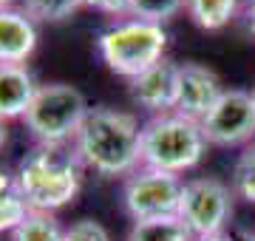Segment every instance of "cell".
I'll return each mask as SVG.
<instances>
[{"label": "cell", "instance_id": "2e32d148", "mask_svg": "<svg viewBox=\"0 0 255 241\" xmlns=\"http://www.w3.org/2000/svg\"><path fill=\"white\" fill-rule=\"evenodd\" d=\"M11 241H65V230L54 213L28 210L26 219L11 230Z\"/></svg>", "mask_w": 255, "mask_h": 241}, {"label": "cell", "instance_id": "7402d4cb", "mask_svg": "<svg viewBox=\"0 0 255 241\" xmlns=\"http://www.w3.org/2000/svg\"><path fill=\"white\" fill-rule=\"evenodd\" d=\"M244 17H247V26H250V31L255 34V0H247V6H244Z\"/></svg>", "mask_w": 255, "mask_h": 241}, {"label": "cell", "instance_id": "d4e9b609", "mask_svg": "<svg viewBox=\"0 0 255 241\" xmlns=\"http://www.w3.org/2000/svg\"><path fill=\"white\" fill-rule=\"evenodd\" d=\"M6 145V120H0V148Z\"/></svg>", "mask_w": 255, "mask_h": 241}, {"label": "cell", "instance_id": "7a4b0ae2", "mask_svg": "<svg viewBox=\"0 0 255 241\" xmlns=\"http://www.w3.org/2000/svg\"><path fill=\"white\" fill-rule=\"evenodd\" d=\"M82 167L85 165L74 148L37 142L17 167V182L28 207L54 213L74 202L82 185Z\"/></svg>", "mask_w": 255, "mask_h": 241}, {"label": "cell", "instance_id": "5b68a950", "mask_svg": "<svg viewBox=\"0 0 255 241\" xmlns=\"http://www.w3.org/2000/svg\"><path fill=\"white\" fill-rule=\"evenodd\" d=\"M88 111L91 108L85 105V97L74 85L46 83L37 85L23 122L40 145H68V139L80 133Z\"/></svg>", "mask_w": 255, "mask_h": 241}, {"label": "cell", "instance_id": "d6986e66", "mask_svg": "<svg viewBox=\"0 0 255 241\" xmlns=\"http://www.w3.org/2000/svg\"><path fill=\"white\" fill-rule=\"evenodd\" d=\"M233 187L241 199L255 204V139L244 145L241 156H238L236 170H233Z\"/></svg>", "mask_w": 255, "mask_h": 241}, {"label": "cell", "instance_id": "44dd1931", "mask_svg": "<svg viewBox=\"0 0 255 241\" xmlns=\"http://www.w3.org/2000/svg\"><path fill=\"white\" fill-rule=\"evenodd\" d=\"M85 6L102 11V14H111V17H125L130 14V0H85Z\"/></svg>", "mask_w": 255, "mask_h": 241}, {"label": "cell", "instance_id": "9a60e30c", "mask_svg": "<svg viewBox=\"0 0 255 241\" xmlns=\"http://www.w3.org/2000/svg\"><path fill=\"white\" fill-rule=\"evenodd\" d=\"M238 0H187V14L204 31H219L236 17Z\"/></svg>", "mask_w": 255, "mask_h": 241}, {"label": "cell", "instance_id": "484cf974", "mask_svg": "<svg viewBox=\"0 0 255 241\" xmlns=\"http://www.w3.org/2000/svg\"><path fill=\"white\" fill-rule=\"evenodd\" d=\"M9 3L11 0H0V9H9Z\"/></svg>", "mask_w": 255, "mask_h": 241}, {"label": "cell", "instance_id": "30bf717a", "mask_svg": "<svg viewBox=\"0 0 255 241\" xmlns=\"http://www.w3.org/2000/svg\"><path fill=\"white\" fill-rule=\"evenodd\" d=\"M224 94L216 71H210L207 65L199 63H184L179 71V102L176 114H182L193 122H201L213 111V105Z\"/></svg>", "mask_w": 255, "mask_h": 241}, {"label": "cell", "instance_id": "cb8c5ba5", "mask_svg": "<svg viewBox=\"0 0 255 241\" xmlns=\"http://www.w3.org/2000/svg\"><path fill=\"white\" fill-rule=\"evenodd\" d=\"M196 241H236V239H230V236L219 233V236H207V239H196Z\"/></svg>", "mask_w": 255, "mask_h": 241}, {"label": "cell", "instance_id": "ba28073f", "mask_svg": "<svg viewBox=\"0 0 255 241\" xmlns=\"http://www.w3.org/2000/svg\"><path fill=\"white\" fill-rule=\"evenodd\" d=\"M199 125L207 145H219V148L250 145L255 139V102L250 91H238V88L224 91Z\"/></svg>", "mask_w": 255, "mask_h": 241}, {"label": "cell", "instance_id": "3957f363", "mask_svg": "<svg viewBox=\"0 0 255 241\" xmlns=\"http://www.w3.org/2000/svg\"><path fill=\"white\" fill-rule=\"evenodd\" d=\"M207 139L199 122L187 120L182 114H159L142 125V167H153L164 173H184L201 162Z\"/></svg>", "mask_w": 255, "mask_h": 241}, {"label": "cell", "instance_id": "ffe728a7", "mask_svg": "<svg viewBox=\"0 0 255 241\" xmlns=\"http://www.w3.org/2000/svg\"><path fill=\"white\" fill-rule=\"evenodd\" d=\"M65 241H111V233L94 219H80L65 230Z\"/></svg>", "mask_w": 255, "mask_h": 241}, {"label": "cell", "instance_id": "ac0fdd59", "mask_svg": "<svg viewBox=\"0 0 255 241\" xmlns=\"http://www.w3.org/2000/svg\"><path fill=\"white\" fill-rule=\"evenodd\" d=\"M26 14L31 20H43V23H63L71 17L74 11L85 6V0H23Z\"/></svg>", "mask_w": 255, "mask_h": 241}, {"label": "cell", "instance_id": "e0dca14e", "mask_svg": "<svg viewBox=\"0 0 255 241\" xmlns=\"http://www.w3.org/2000/svg\"><path fill=\"white\" fill-rule=\"evenodd\" d=\"M184 9H187V0H130V17L159 23V26L173 20Z\"/></svg>", "mask_w": 255, "mask_h": 241}, {"label": "cell", "instance_id": "4fadbf2b", "mask_svg": "<svg viewBox=\"0 0 255 241\" xmlns=\"http://www.w3.org/2000/svg\"><path fill=\"white\" fill-rule=\"evenodd\" d=\"M128 241H196V236L179 216H162V219L133 222Z\"/></svg>", "mask_w": 255, "mask_h": 241}, {"label": "cell", "instance_id": "7c38bea8", "mask_svg": "<svg viewBox=\"0 0 255 241\" xmlns=\"http://www.w3.org/2000/svg\"><path fill=\"white\" fill-rule=\"evenodd\" d=\"M34 94V77L26 65L0 63V120H23Z\"/></svg>", "mask_w": 255, "mask_h": 241}, {"label": "cell", "instance_id": "6da1fadb", "mask_svg": "<svg viewBox=\"0 0 255 241\" xmlns=\"http://www.w3.org/2000/svg\"><path fill=\"white\" fill-rule=\"evenodd\" d=\"M142 125L133 114L117 108H91L80 133L74 136V150L82 165L100 176H130L142 165L139 153Z\"/></svg>", "mask_w": 255, "mask_h": 241}, {"label": "cell", "instance_id": "4316f807", "mask_svg": "<svg viewBox=\"0 0 255 241\" xmlns=\"http://www.w3.org/2000/svg\"><path fill=\"white\" fill-rule=\"evenodd\" d=\"M250 97H253V102H255V85H253V91H250Z\"/></svg>", "mask_w": 255, "mask_h": 241}, {"label": "cell", "instance_id": "8992f818", "mask_svg": "<svg viewBox=\"0 0 255 241\" xmlns=\"http://www.w3.org/2000/svg\"><path fill=\"white\" fill-rule=\"evenodd\" d=\"M233 216V190L221 179L199 176L184 182L179 199V219H182L196 239L219 236Z\"/></svg>", "mask_w": 255, "mask_h": 241}, {"label": "cell", "instance_id": "9c48e42d", "mask_svg": "<svg viewBox=\"0 0 255 241\" xmlns=\"http://www.w3.org/2000/svg\"><path fill=\"white\" fill-rule=\"evenodd\" d=\"M179 71L182 65L173 60H159L147 71L130 80V97L139 108L150 111L153 117L159 114H173L179 102Z\"/></svg>", "mask_w": 255, "mask_h": 241}, {"label": "cell", "instance_id": "52a82bcc", "mask_svg": "<svg viewBox=\"0 0 255 241\" xmlns=\"http://www.w3.org/2000/svg\"><path fill=\"white\" fill-rule=\"evenodd\" d=\"M182 187L184 182L176 173H164V170H153V167H136L130 176H125V185H122L125 213L133 222L179 216Z\"/></svg>", "mask_w": 255, "mask_h": 241}, {"label": "cell", "instance_id": "277c9868", "mask_svg": "<svg viewBox=\"0 0 255 241\" xmlns=\"http://www.w3.org/2000/svg\"><path fill=\"white\" fill-rule=\"evenodd\" d=\"M167 31L159 23H147L139 17L117 20L97 37L100 57L114 74L133 80L150 65L164 60Z\"/></svg>", "mask_w": 255, "mask_h": 241}, {"label": "cell", "instance_id": "5bb4252c", "mask_svg": "<svg viewBox=\"0 0 255 241\" xmlns=\"http://www.w3.org/2000/svg\"><path fill=\"white\" fill-rule=\"evenodd\" d=\"M28 202L20 190L17 176L0 170V233H11L28 216Z\"/></svg>", "mask_w": 255, "mask_h": 241}, {"label": "cell", "instance_id": "603a6c76", "mask_svg": "<svg viewBox=\"0 0 255 241\" xmlns=\"http://www.w3.org/2000/svg\"><path fill=\"white\" fill-rule=\"evenodd\" d=\"M236 241H255V233H253V230H241V233L236 236Z\"/></svg>", "mask_w": 255, "mask_h": 241}, {"label": "cell", "instance_id": "8fae6325", "mask_svg": "<svg viewBox=\"0 0 255 241\" xmlns=\"http://www.w3.org/2000/svg\"><path fill=\"white\" fill-rule=\"evenodd\" d=\"M37 48V26L26 11L0 9V63L23 65Z\"/></svg>", "mask_w": 255, "mask_h": 241}]
</instances>
